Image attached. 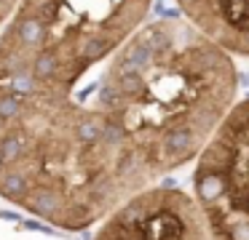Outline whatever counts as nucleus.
I'll list each match as a JSON object with an SVG mask.
<instances>
[{
    "label": "nucleus",
    "mask_w": 249,
    "mask_h": 240,
    "mask_svg": "<svg viewBox=\"0 0 249 240\" xmlns=\"http://www.w3.org/2000/svg\"><path fill=\"white\" fill-rule=\"evenodd\" d=\"M231 53L185 19H150L105 62L81 101L99 110L140 163L163 179L193 163L238 101Z\"/></svg>",
    "instance_id": "nucleus-1"
},
{
    "label": "nucleus",
    "mask_w": 249,
    "mask_h": 240,
    "mask_svg": "<svg viewBox=\"0 0 249 240\" xmlns=\"http://www.w3.org/2000/svg\"><path fill=\"white\" fill-rule=\"evenodd\" d=\"M94 240H212V235L193 195L153 184L115 208Z\"/></svg>",
    "instance_id": "nucleus-4"
},
{
    "label": "nucleus",
    "mask_w": 249,
    "mask_h": 240,
    "mask_svg": "<svg viewBox=\"0 0 249 240\" xmlns=\"http://www.w3.org/2000/svg\"><path fill=\"white\" fill-rule=\"evenodd\" d=\"M188 24L231 56L249 59V0H174Z\"/></svg>",
    "instance_id": "nucleus-5"
},
{
    "label": "nucleus",
    "mask_w": 249,
    "mask_h": 240,
    "mask_svg": "<svg viewBox=\"0 0 249 240\" xmlns=\"http://www.w3.org/2000/svg\"><path fill=\"white\" fill-rule=\"evenodd\" d=\"M150 8L153 0H19L0 30V85L72 96Z\"/></svg>",
    "instance_id": "nucleus-2"
},
{
    "label": "nucleus",
    "mask_w": 249,
    "mask_h": 240,
    "mask_svg": "<svg viewBox=\"0 0 249 240\" xmlns=\"http://www.w3.org/2000/svg\"><path fill=\"white\" fill-rule=\"evenodd\" d=\"M17 5H19V0H0V30H3V24L11 19V14L17 11Z\"/></svg>",
    "instance_id": "nucleus-6"
},
{
    "label": "nucleus",
    "mask_w": 249,
    "mask_h": 240,
    "mask_svg": "<svg viewBox=\"0 0 249 240\" xmlns=\"http://www.w3.org/2000/svg\"><path fill=\"white\" fill-rule=\"evenodd\" d=\"M193 200L212 240H249V96H241L193 160Z\"/></svg>",
    "instance_id": "nucleus-3"
}]
</instances>
